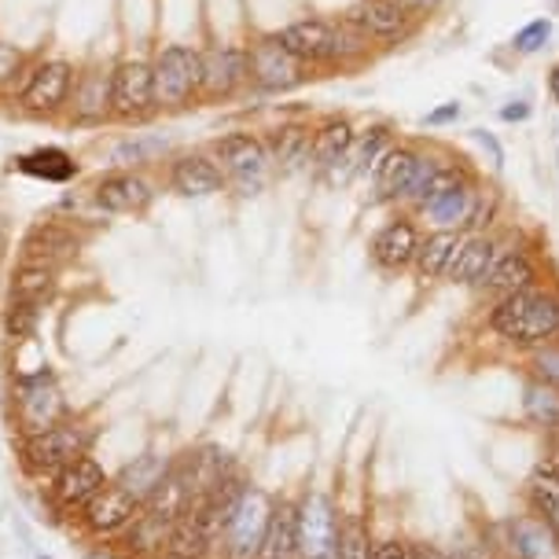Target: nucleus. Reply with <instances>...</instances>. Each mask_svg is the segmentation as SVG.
<instances>
[{
  "label": "nucleus",
  "mask_w": 559,
  "mask_h": 559,
  "mask_svg": "<svg viewBox=\"0 0 559 559\" xmlns=\"http://www.w3.org/2000/svg\"><path fill=\"white\" fill-rule=\"evenodd\" d=\"M489 328L512 346H548L559 335V295L548 287H526V292L504 295L489 313Z\"/></svg>",
  "instance_id": "obj_1"
},
{
  "label": "nucleus",
  "mask_w": 559,
  "mask_h": 559,
  "mask_svg": "<svg viewBox=\"0 0 559 559\" xmlns=\"http://www.w3.org/2000/svg\"><path fill=\"white\" fill-rule=\"evenodd\" d=\"M152 85H155V111L181 115L203 104V63L199 45H163L152 56Z\"/></svg>",
  "instance_id": "obj_2"
},
{
  "label": "nucleus",
  "mask_w": 559,
  "mask_h": 559,
  "mask_svg": "<svg viewBox=\"0 0 559 559\" xmlns=\"http://www.w3.org/2000/svg\"><path fill=\"white\" fill-rule=\"evenodd\" d=\"M247 78H251L254 93L287 96V93H295V88H302L309 78H317V74L298 63V59L280 45V37L273 29V34H254L251 41H247Z\"/></svg>",
  "instance_id": "obj_3"
},
{
  "label": "nucleus",
  "mask_w": 559,
  "mask_h": 559,
  "mask_svg": "<svg viewBox=\"0 0 559 559\" xmlns=\"http://www.w3.org/2000/svg\"><path fill=\"white\" fill-rule=\"evenodd\" d=\"M343 15L361 29V37L376 52L405 48L408 41H416L419 29H424V23L408 12L402 0H354Z\"/></svg>",
  "instance_id": "obj_4"
},
{
  "label": "nucleus",
  "mask_w": 559,
  "mask_h": 559,
  "mask_svg": "<svg viewBox=\"0 0 559 559\" xmlns=\"http://www.w3.org/2000/svg\"><path fill=\"white\" fill-rule=\"evenodd\" d=\"M74 78H78V67L63 56L34 59V67L26 70L23 85L15 88L12 99L26 115L56 118L67 111L70 93H74Z\"/></svg>",
  "instance_id": "obj_5"
},
{
  "label": "nucleus",
  "mask_w": 559,
  "mask_h": 559,
  "mask_svg": "<svg viewBox=\"0 0 559 559\" xmlns=\"http://www.w3.org/2000/svg\"><path fill=\"white\" fill-rule=\"evenodd\" d=\"M155 111V85H152V59L122 56L111 67V122L115 126H144Z\"/></svg>",
  "instance_id": "obj_6"
},
{
  "label": "nucleus",
  "mask_w": 559,
  "mask_h": 559,
  "mask_svg": "<svg viewBox=\"0 0 559 559\" xmlns=\"http://www.w3.org/2000/svg\"><path fill=\"white\" fill-rule=\"evenodd\" d=\"M199 63H203V104H233L251 88L243 41L199 45Z\"/></svg>",
  "instance_id": "obj_7"
},
{
  "label": "nucleus",
  "mask_w": 559,
  "mask_h": 559,
  "mask_svg": "<svg viewBox=\"0 0 559 559\" xmlns=\"http://www.w3.org/2000/svg\"><path fill=\"white\" fill-rule=\"evenodd\" d=\"M206 152L225 169L228 181H239L243 188H262L265 174L273 169L262 133H251V129H233V133L214 136Z\"/></svg>",
  "instance_id": "obj_8"
},
{
  "label": "nucleus",
  "mask_w": 559,
  "mask_h": 559,
  "mask_svg": "<svg viewBox=\"0 0 559 559\" xmlns=\"http://www.w3.org/2000/svg\"><path fill=\"white\" fill-rule=\"evenodd\" d=\"M276 37L313 74L335 67V15H298L280 26Z\"/></svg>",
  "instance_id": "obj_9"
},
{
  "label": "nucleus",
  "mask_w": 559,
  "mask_h": 559,
  "mask_svg": "<svg viewBox=\"0 0 559 559\" xmlns=\"http://www.w3.org/2000/svg\"><path fill=\"white\" fill-rule=\"evenodd\" d=\"M111 67L93 59V63H85L78 70L74 93H70V104H67L70 126L99 129L111 122Z\"/></svg>",
  "instance_id": "obj_10"
},
{
  "label": "nucleus",
  "mask_w": 559,
  "mask_h": 559,
  "mask_svg": "<svg viewBox=\"0 0 559 559\" xmlns=\"http://www.w3.org/2000/svg\"><path fill=\"white\" fill-rule=\"evenodd\" d=\"M269 515H273V508H269V497L262 489H243V497H239L236 512L225 526V556L258 559L269 531Z\"/></svg>",
  "instance_id": "obj_11"
},
{
  "label": "nucleus",
  "mask_w": 559,
  "mask_h": 559,
  "mask_svg": "<svg viewBox=\"0 0 559 559\" xmlns=\"http://www.w3.org/2000/svg\"><path fill=\"white\" fill-rule=\"evenodd\" d=\"M397 140V129L391 122H368L357 129L354 144H349V152L343 163H335L332 169H324V177L332 185H354L361 181V177H372V169L379 166V158H383L386 152L394 147Z\"/></svg>",
  "instance_id": "obj_12"
},
{
  "label": "nucleus",
  "mask_w": 559,
  "mask_h": 559,
  "mask_svg": "<svg viewBox=\"0 0 559 559\" xmlns=\"http://www.w3.org/2000/svg\"><path fill=\"white\" fill-rule=\"evenodd\" d=\"M472 181H478V177L464 166V158L445 155V152H427V147H424V158H419V169H416V181H413V188H408L402 206L416 210V214H419V210L431 203V199L449 192V188L472 185Z\"/></svg>",
  "instance_id": "obj_13"
},
{
  "label": "nucleus",
  "mask_w": 559,
  "mask_h": 559,
  "mask_svg": "<svg viewBox=\"0 0 559 559\" xmlns=\"http://www.w3.org/2000/svg\"><path fill=\"white\" fill-rule=\"evenodd\" d=\"M298 512V556L302 559H338V526L332 501L321 493H309Z\"/></svg>",
  "instance_id": "obj_14"
},
{
  "label": "nucleus",
  "mask_w": 559,
  "mask_h": 559,
  "mask_svg": "<svg viewBox=\"0 0 559 559\" xmlns=\"http://www.w3.org/2000/svg\"><path fill=\"white\" fill-rule=\"evenodd\" d=\"M419 158H424V144L405 140V136L394 140V147L379 158V166L372 169V192L379 203H405L408 188L416 181Z\"/></svg>",
  "instance_id": "obj_15"
},
{
  "label": "nucleus",
  "mask_w": 559,
  "mask_h": 559,
  "mask_svg": "<svg viewBox=\"0 0 559 559\" xmlns=\"http://www.w3.org/2000/svg\"><path fill=\"white\" fill-rule=\"evenodd\" d=\"M166 185H169V192H177L185 199H206V195L225 192L228 177L210 152H181L169 158Z\"/></svg>",
  "instance_id": "obj_16"
},
{
  "label": "nucleus",
  "mask_w": 559,
  "mask_h": 559,
  "mask_svg": "<svg viewBox=\"0 0 559 559\" xmlns=\"http://www.w3.org/2000/svg\"><path fill=\"white\" fill-rule=\"evenodd\" d=\"M63 416V397L52 372H34V376H19V419H23L26 435H41L48 427L59 424Z\"/></svg>",
  "instance_id": "obj_17"
},
{
  "label": "nucleus",
  "mask_w": 559,
  "mask_h": 559,
  "mask_svg": "<svg viewBox=\"0 0 559 559\" xmlns=\"http://www.w3.org/2000/svg\"><path fill=\"white\" fill-rule=\"evenodd\" d=\"M93 206H99L104 214H140L147 210V203L155 199V188L144 174L136 169H111L93 185Z\"/></svg>",
  "instance_id": "obj_18"
},
{
  "label": "nucleus",
  "mask_w": 559,
  "mask_h": 559,
  "mask_svg": "<svg viewBox=\"0 0 559 559\" xmlns=\"http://www.w3.org/2000/svg\"><path fill=\"white\" fill-rule=\"evenodd\" d=\"M88 449V431L78 424H56L48 427L41 435H29L26 442V456H29V467L37 472H63L70 461L85 456Z\"/></svg>",
  "instance_id": "obj_19"
},
{
  "label": "nucleus",
  "mask_w": 559,
  "mask_h": 559,
  "mask_svg": "<svg viewBox=\"0 0 559 559\" xmlns=\"http://www.w3.org/2000/svg\"><path fill=\"white\" fill-rule=\"evenodd\" d=\"M269 147V163L276 174H298L313 166V126L306 122H280L262 136Z\"/></svg>",
  "instance_id": "obj_20"
},
{
  "label": "nucleus",
  "mask_w": 559,
  "mask_h": 559,
  "mask_svg": "<svg viewBox=\"0 0 559 559\" xmlns=\"http://www.w3.org/2000/svg\"><path fill=\"white\" fill-rule=\"evenodd\" d=\"M419 228L413 217H394L372 236V262L386 273H402L413 265V258L419 251Z\"/></svg>",
  "instance_id": "obj_21"
},
{
  "label": "nucleus",
  "mask_w": 559,
  "mask_h": 559,
  "mask_svg": "<svg viewBox=\"0 0 559 559\" xmlns=\"http://www.w3.org/2000/svg\"><path fill=\"white\" fill-rule=\"evenodd\" d=\"M501 251L504 247L497 243V236H489V233L464 236V247H461V254H456V262H453V269H449L445 280H453V284H461V287H483L486 276L493 273Z\"/></svg>",
  "instance_id": "obj_22"
},
{
  "label": "nucleus",
  "mask_w": 559,
  "mask_h": 559,
  "mask_svg": "<svg viewBox=\"0 0 559 559\" xmlns=\"http://www.w3.org/2000/svg\"><path fill=\"white\" fill-rule=\"evenodd\" d=\"M354 136H357V126L349 115H324L321 122L313 126V166L324 174V169H332L335 163H343Z\"/></svg>",
  "instance_id": "obj_23"
},
{
  "label": "nucleus",
  "mask_w": 559,
  "mask_h": 559,
  "mask_svg": "<svg viewBox=\"0 0 559 559\" xmlns=\"http://www.w3.org/2000/svg\"><path fill=\"white\" fill-rule=\"evenodd\" d=\"M136 504L133 497L126 493L122 486H104L93 501L85 504V523L93 526L96 534H111V531H122L126 523H133L136 519Z\"/></svg>",
  "instance_id": "obj_24"
},
{
  "label": "nucleus",
  "mask_w": 559,
  "mask_h": 559,
  "mask_svg": "<svg viewBox=\"0 0 559 559\" xmlns=\"http://www.w3.org/2000/svg\"><path fill=\"white\" fill-rule=\"evenodd\" d=\"M104 486H107L104 472H99V464L93 456H78V461H70L56 478V501L63 508L88 504Z\"/></svg>",
  "instance_id": "obj_25"
},
{
  "label": "nucleus",
  "mask_w": 559,
  "mask_h": 559,
  "mask_svg": "<svg viewBox=\"0 0 559 559\" xmlns=\"http://www.w3.org/2000/svg\"><path fill=\"white\" fill-rule=\"evenodd\" d=\"M475 185H456L442 192L438 199H431L424 210H419V217H424L427 225L435 228V233H464L467 217H472V199H475Z\"/></svg>",
  "instance_id": "obj_26"
},
{
  "label": "nucleus",
  "mask_w": 559,
  "mask_h": 559,
  "mask_svg": "<svg viewBox=\"0 0 559 559\" xmlns=\"http://www.w3.org/2000/svg\"><path fill=\"white\" fill-rule=\"evenodd\" d=\"M464 247V233H431L427 239H419V251L413 258V269L424 284L431 280H445L449 269H453L456 254Z\"/></svg>",
  "instance_id": "obj_27"
},
{
  "label": "nucleus",
  "mask_w": 559,
  "mask_h": 559,
  "mask_svg": "<svg viewBox=\"0 0 559 559\" xmlns=\"http://www.w3.org/2000/svg\"><path fill=\"white\" fill-rule=\"evenodd\" d=\"M12 169L34 177V181H45V185H67L78 177V158L63 152V147H37V152L15 155Z\"/></svg>",
  "instance_id": "obj_28"
},
{
  "label": "nucleus",
  "mask_w": 559,
  "mask_h": 559,
  "mask_svg": "<svg viewBox=\"0 0 559 559\" xmlns=\"http://www.w3.org/2000/svg\"><path fill=\"white\" fill-rule=\"evenodd\" d=\"M486 292L493 295H515V292H526V287H537V269L531 262V254L519 251V247H512V251H501V258H497L493 273L486 276Z\"/></svg>",
  "instance_id": "obj_29"
},
{
  "label": "nucleus",
  "mask_w": 559,
  "mask_h": 559,
  "mask_svg": "<svg viewBox=\"0 0 559 559\" xmlns=\"http://www.w3.org/2000/svg\"><path fill=\"white\" fill-rule=\"evenodd\" d=\"M74 251H78V236L70 233L67 225H56V222H37L26 233V239H23L26 262L52 265L56 258H67V254H74Z\"/></svg>",
  "instance_id": "obj_30"
},
{
  "label": "nucleus",
  "mask_w": 559,
  "mask_h": 559,
  "mask_svg": "<svg viewBox=\"0 0 559 559\" xmlns=\"http://www.w3.org/2000/svg\"><path fill=\"white\" fill-rule=\"evenodd\" d=\"M258 559H298V512L292 504L273 508Z\"/></svg>",
  "instance_id": "obj_31"
},
{
  "label": "nucleus",
  "mask_w": 559,
  "mask_h": 559,
  "mask_svg": "<svg viewBox=\"0 0 559 559\" xmlns=\"http://www.w3.org/2000/svg\"><path fill=\"white\" fill-rule=\"evenodd\" d=\"M376 59V48L365 41L361 29L349 23L346 15H335V67L338 74H354V70H361L365 63H372Z\"/></svg>",
  "instance_id": "obj_32"
},
{
  "label": "nucleus",
  "mask_w": 559,
  "mask_h": 559,
  "mask_svg": "<svg viewBox=\"0 0 559 559\" xmlns=\"http://www.w3.org/2000/svg\"><path fill=\"white\" fill-rule=\"evenodd\" d=\"M512 542L523 559H559V534L545 519H519L512 526Z\"/></svg>",
  "instance_id": "obj_33"
},
{
  "label": "nucleus",
  "mask_w": 559,
  "mask_h": 559,
  "mask_svg": "<svg viewBox=\"0 0 559 559\" xmlns=\"http://www.w3.org/2000/svg\"><path fill=\"white\" fill-rule=\"evenodd\" d=\"M166 475H169V464L158 453H147V456H140V461H133L126 467L122 478H118V486H122L133 501H147V497L163 486Z\"/></svg>",
  "instance_id": "obj_34"
},
{
  "label": "nucleus",
  "mask_w": 559,
  "mask_h": 559,
  "mask_svg": "<svg viewBox=\"0 0 559 559\" xmlns=\"http://www.w3.org/2000/svg\"><path fill=\"white\" fill-rule=\"evenodd\" d=\"M206 545H210V534L203 531V523H199L192 512H185L181 519H174V526H169V537H166V556L169 559H203Z\"/></svg>",
  "instance_id": "obj_35"
},
{
  "label": "nucleus",
  "mask_w": 559,
  "mask_h": 559,
  "mask_svg": "<svg viewBox=\"0 0 559 559\" xmlns=\"http://www.w3.org/2000/svg\"><path fill=\"white\" fill-rule=\"evenodd\" d=\"M56 287V269L45 262H26L12 280V298H23V302H45Z\"/></svg>",
  "instance_id": "obj_36"
},
{
  "label": "nucleus",
  "mask_w": 559,
  "mask_h": 559,
  "mask_svg": "<svg viewBox=\"0 0 559 559\" xmlns=\"http://www.w3.org/2000/svg\"><path fill=\"white\" fill-rule=\"evenodd\" d=\"M523 408H526V416H531L534 424L548 427V431H559V391H556V386L542 383V379L526 383Z\"/></svg>",
  "instance_id": "obj_37"
},
{
  "label": "nucleus",
  "mask_w": 559,
  "mask_h": 559,
  "mask_svg": "<svg viewBox=\"0 0 559 559\" xmlns=\"http://www.w3.org/2000/svg\"><path fill=\"white\" fill-rule=\"evenodd\" d=\"M531 501L545 515V523L559 534V475L548 464H542L531 475Z\"/></svg>",
  "instance_id": "obj_38"
},
{
  "label": "nucleus",
  "mask_w": 559,
  "mask_h": 559,
  "mask_svg": "<svg viewBox=\"0 0 559 559\" xmlns=\"http://www.w3.org/2000/svg\"><path fill=\"white\" fill-rule=\"evenodd\" d=\"M169 526H174V519L152 512V508H144L133 526H129V542H133L140 552H152V548H163L166 537H169Z\"/></svg>",
  "instance_id": "obj_39"
},
{
  "label": "nucleus",
  "mask_w": 559,
  "mask_h": 559,
  "mask_svg": "<svg viewBox=\"0 0 559 559\" xmlns=\"http://www.w3.org/2000/svg\"><path fill=\"white\" fill-rule=\"evenodd\" d=\"M552 34H556L552 15H537V19H531L526 26H519V29H515L512 52H515V56H537V52H545L548 41H552Z\"/></svg>",
  "instance_id": "obj_40"
},
{
  "label": "nucleus",
  "mask_w": 559,
  "mask_h": 559,
  "mask_svg": "<svg viewBox=\"0 0 559 559\" xmlns=\"http://www.w3.org/2000/svg\"><path fill=\"white\" fill-rule=\"evenodd\" d=\"M29 67H34V59H29L23 48L0 41V96H15V88L23 85Z\"/></svg>",
  "instance_id": "obj_41"
},
{
  "label": "nucleus",
  "mask_w": 559,
  "mask_h": 559,
  "mask_svg": "<svg viewBox=\"0 0 559 559\" xmlns=\"http://www.w3.org/2000/svg\"><path fill=\"white\" fill-rule=\"evenodd\" d=\"M37 321H41V302H23V298H12L4 313V332L15 338H29L37 332Z\"/></svg>",
  "instance_id": "obj_42"
},
{
  "label": "nucleus",
  "mask_w": 559,
  "mask_h": 559,
  "mask_svg": "<svg viewBox=\"0 0 559 559\" xmlns=\"http://www.w3.org/2000/svg\"><path fill=\"white\" fill-rule=\"evenodd\" d=\"M497 192L489 185H475V199H472V217L464 225V236H475V233H486L497 217Z\"/></svg>",
  "instance_id": "obj_43"
},
{
  "label": "nucleus",
  "mask_w": 559,
  "mask_h": 559,
  "mask_svg": "<svg viewBox=\"0 0 559 559\" xmlns=\"http://www.w3.org/2000/svg\"><path fill=\"white\" fill-rule=\"evenodd\" d=\"M338 559H372V542L361 519H346V526L338 531Z\"/></svg>",
  "instance_id": "obj_44"
},
{
  "label": "nucleus",
  "mask_w": 559,
  "mask_h": 559,
  "mask_svg": "<svg viewBox=\"0 0 559 559\" xmlns=\"http://www.w3.org/2000/svg\"><path fill=\"white\" fill-rule=\"evenodd\" d=\"M531 365H534V376L542 379V383L548 386H556L559 391V346H537L534 349V357H531Z\"/></svg>",
  "instance_id": "obj_45"
},
{
  "label": "nucleus",
  "mask_w": 559,
  "mask_h": 559,
  "mask_svg": "<svg viewBox=\"0 0 559 559\" xmlns=\"http://www.w3.org/2000/svg\"><path fill=\"white\" fill-rule=\"evenodd\" d=\"M467 136H472V144L478 147V152H483V155H489V166H493V169H501V166H504V147H501V140H497V133H493V129H483V126H475V129H472V133H467Z\"/></svg>",
  "instance_id": "obj_46"
},
{
  "label": "nucleus",
  "mask_w": 559,
  "mask_h": 559,
  "mask_svg": "<svg viewBox=\"0 0 559 559\" xmlns=\"http://www.w3.org/2000/svg\"><path fill=\"white\" fill-rule=\"evenodd\" d=\"M464 118V104L461 99H445V104H438L435 111H427L424 115V126L427 129H449V126H456Z\"/></svg>",
  "instance_id": "obj_47"
},
{
  "label": "nucleus",
  "mask_w": 559,
  "mask_h": 559,
  "mask_svg": "<svg viewBox=\"0 0 559 559\" xmlns=\"http://www.w3.org/2000/svg\"><path fill=\"white\" fill-rule=\"evenodd\" d=\"M534 115V104L526 96H515V99H508V104L501 107V122L508 126H519V122H526V118Z\"/></svg>",
  "instance_id": "obj_48"
},
{
  "label": "nucleus",
  "mask_w": 559,
  "mask_h": 559,
  "mask_svg": "<svg viewBox=\"0 0 559 559\" xmlns=\"http://www.w3.org/2000/svg\"><path fill=\"white\" fill-rule=\"evenodd\" d=\"M402 4L419 19V23H427V19H435L438 12H442L445 0H402Z\"/></svg>",
  "instance_id": "obj_49"
},
{
  "label": "nucleus",
  "mask_w": 559,
  "mask_h": 559,
  "mask_svg": "<svg viewBox=\"0 0 559 559\" xmlns=\"http://www.w3.org/2000/svg\"><path fill=\"white\" fill-rule=\"evenodd\" d=\"M372 559H408V548L402 542H379L372 548Z\"/></svg>",
  "instance_id": "obj_50"
},
{
  "label": "nucleus",
  "mask_w": 559,
  "mask_h": 559,
  "mask_svg": "<svg viewBox=\"0 0 559 559\" xmlns=\"http://www.w3.org/2000/svg\"><path fill=\"white\" fill-rule=\"evenodd\" d=\"M545 93H548V99H552V104L559 107V59L545 70Z\"/></svg>",
  "instance_id": "obj_51"
},
{
  "label": "nucleus",
  "mask_w": 559,
  "mask_h": 559,
  "mask_svg": "<svg viewBox=\"0 0 559 559\" xmlns=\"http://www.w3.org/2000/svg\"><path fill=\"white\" fill-rule=\"evenodd\" d=\"M408 559H445L438 548H431V545H413L408 548Z\"/></svg>",
  "instance_id": "obj_52"
},
{
  "label": "nucleus",
  "mask_w": 559,
  "mask_h": 559,
  "mask_svg": "<svg viewBox=\"0 0 559 559\" xmlns=\"http://www.w3.org/2000/svg\"><path fill=\"white\" fill-rule=\"evenodd\" d=\"M453 559H486L483 548H475V545H464V548H456Z\"/></svg>",
  "instance_id": "obj_53"
},
{
  "label": "nucleus",
  "mask_w": 559,
  "mask_h": 559,
  "mask_svg": "<svg viewBox=\"0 0 559 559\" xmlns=\"http://www.w3.org/2000/svg\"><path fill=\"white\" fill-rule=\"evenodd\" d=\"M548 467L559 475V435H556V442H552V461H548Z\"/></svg>",
  "instance_id": "obj_54"
},
{
  "label": "nucleus",
  "mask_w": 559,
  "mask_h": 559,
  "mask_svg": "<svg viewBox=\"0 0 559 559\" xmlns=\"http://www.w3.org/2000/svg\"><path fill=\"white\" fill-rule=\"evenodd\" d=\"M4 247H8V239H4V236H0V258H4Z\"/></svg>",
  "instance_id": "obj_55"
},
{
  "label": "nucleus",
  "mask_w": 559,
  "mask_h": 559,
  "mask_svg": "<svg viewBox=\"0 0 559 559\" xmlns=\"http://www.w3.org/2000/svg\"><path fill=\"white\" fill-rule=\"evenodd\" d=\"M556 163H559V133H556Z\"/></svg>",
  "instance_id": "obj_56"
},
{
  "label": "nucleus",
  "mask_w": 559,
  "mask_h": 559,
  "mask_svg": "<svg viewBox=\"0 0 559 559\" xmlns=\"http://www.w3.org/2000/svg\"><path fill=\"white\" fill-rule=\"evenodd\" d=\"M552 12H556V15H559V0H552Z\"/></svg>",
  "instance_id": "obj_57"
},
{
  "label": "nucleus",
  "mask_w": 559,
  "mask_h": 559,
  "mask_svg": "<svg viewBox=\"0 0 559 559\" xmlns=\"http://www.w3.org/2000/svg\"><path fill=\"white\" fill-rule=\"evenodd\" d=\"M93 559H111V556H93Z\"/></svg>",
  "instance_id": "obj_58"
}]
</instances>
